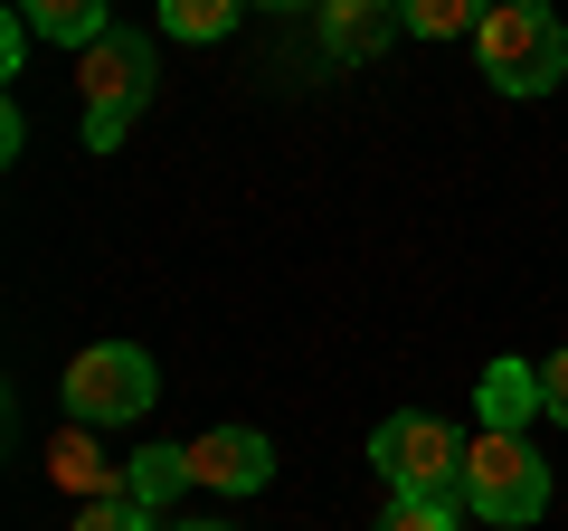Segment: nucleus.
I'll list each match as a JSON object with an SVG mask.
<instances>
[{"label":"nucleus","instance_id":"nucleus-1","mask_svg":"<svg viewBox=\"0 0 568 531\" xmlns=\"http://www.w3.org/2000/svg\"><path fill=\"white\" fill-rule=\"evenodd\" d=\"M474 48H484V77L503 86V96H549V86L568 77V29L549 0H493L484 29H474Z\"/></svg>","mask_w":568,"mask_h":531},{"label":"nucleus","instance_id":"nucleus-2","mask_svg":"<svg viewBox=\"0 0 568 531\" xmlns=\"http://www.w3.org/2000/svg\"><path fill=\"white\" fill-rule=\"evenodd\" d=\"M58 399H67L77 428H133V418L162 399V370H152V351H142V342H95V351L67 361Z\"/></svg>","mask_w":568,"mask_h":531},{"label":"nucleus","instance_id":"nucleus-3","mask_svg":"<svg viewBox=\"0 0 568 531\" xmlns=\"http://www.w3.org/2000/svg\"><path fill=\"white\" fill-rule=\"evenodd\" d=\"M465 512L474 522H493V531H530L549 512V465L521 447V437H474L465 447Z\"/></svg>","mask_w":568,"mask_h":531},{"label":"nucleus","instance_id":"nucleus-4","mask_svg":"<svg viewBox=\"0 0 568 531\" xmlns=\"http://www.w3.org/2000/svg\"><path fill=\"white\" fill-rule=\"evenodd\" d=\"M77 86H85V143L114 152L123 123L152 104V39H133V29H104L95 48H77Z\"/></svg>","mask_w":568,"mask_h":531},{"label":"nucleus","instance_id":"nucleus-5","mask_svg":"<svg viewBox=\"0 0 568 531\" xmlns=\"http://www.w3.org/2000/svg\"><path fill=\"white\" fill-rule=\"evenodd\" d=\"M369 465L388 474V493H465V447H455V428L436 409H398L379 418V437H369Z\"/></svg>","mask_w":568,"mask_h":531},{"label":"nucleus","instance_id":"nucleus-6","mask_svg":"<svg viewBox=\"0 0 568 531\" xmlns=\"http://www.w3.org/2000/svg\"><path fill=\"white\" fill-rule=\"evenodd\" d=\"M190 484L200 493H265L275 484V447H265L256 428H209V437H190Z\"/></svg>","mask_w":568,"mask_h":531},{"label":"nucleus","instance_id":"nucleus-7","mask_svg":"<svg viewBox=\"0 0 568 531\" xmlns=\"http://www.w3.org/2000/svg\"><path fill=\"white\" fill-rule=\"evenodd\" d=\"M313 20H323V48L342 67H369L388 39H407V29H398V0H323Z\"/></svg>","mask_w":568,"mask_h":531},{"label":"nucleus","instance_id":"nucleus-8","mask_svg":"<svg viewBox=\"0 0 568 531\" xmlns=\"http://www.w3.org/2000/svg\"><path fill=\"white\" fill-rule=\"evenodd\" d=\"M474 409H484L493 437H521L530 418H540V370H530V361H484V380H474Z\"/></svg>","mask_w":568,"mask_h":531},{"label":"nucleus","instance_id":"nucleus-9","mask_svg":"<svg viewBox=\"0 0 568 531\" xmlns=\"http://www.w3.org/2000/svg\"><path fill=\"white\" fill-rule=\"evenodd\" d=\"M48 474H58L67 493H85V503H95V493H123V474H114V455L95 447V428H67L58 447H48Z\"/></svg>","mask_w":568,"mask_h":531},{"label":"nucleus","instance_id":"nucleus-10","mask_svg":"<svg viewBox=\"0 0 568 531\" xmlns=\"http://www.w3.org/2000/svg\"><path fill=\"white\" fill-rule=\"evenodd\" d=\"M20 20L39 29V39H58V48H95L104 29H114L104 0H20Z\"/></svg>","mask_w":568,"mask_h":531},{"label":"nucleus","instance_id":"nucleus-11","mask_svg":"<svg viewBox=\"0 0 568 531\" xmlns=\"http://www.w3.org/2000/svg\"><path fill=\"white\" fill-rule=\"evenodd\" d=\"M493 0H398V29L407 39H465V29H484Z\"/></svg>","mask_w":568,"mask_h":531},{"label":"nucleus","instance_id":"nucleus-12","mask_svg":"<svg viewBox=\"0 0 568 531\" xmlns=\"http://www.w3.org/2000/svg\"><path fill=\"white\" fill-rule=\"evenodd\" d=\"M237 10H256V0H162V29H171V39H190V48H209V39L237 29Z\"/></svg>","mask_w":568,"mask_h":531},{"label":"nucleus","instance_id":"nucleus-13","mask_svg":"<svg viewBox=\"0 0 568 531\" xmlns=\"http://www.w3.org/2000/svg\"><path fill=\"white\" fill-rule=\"evenodd\" d=\"M181 484H190V455L181 447H142L133 465H123V493H142V503H171Z\"/></svg>","mask_w":568,"mask_h":531},{"label":"nucleus","instance_id":"nucleus-14","mask_svg":"<svg viewBox=\"0 0 568 531\" xmlns=\"http://www.w3.org/2000/svg\"><path fill=\"white\" fill-rule=\"evenodd\" d=\"M455 512H465V493H388L379 531H455Z\"/></svg>","mask_w":568,"mask_h":531},{"label":"nucleus","instance_id":"nucleus-15","mask_svg":"<svg viewBox=\"0 0 568 531\" xmlns=\"http://www.w3.org/2000/svg\"><path fill=\"white\" fill-rule=\"evenodd\" d=\"M77 531H152V503H142V493H95V503L77 512Z\"/></svg>","mask_w":568,"mask_h":531},{"label":"nucleus","instance_id":"nucleus-16","mask_svg":"<svg viewBox=\"0 0 568 531\" xmlns=\"http://www.w3.org/2000/svg\"><path fill=\"white\" fill-rule=\"evenodd\" d=\"M540 409L568 428V351H559V361H540Z\"/></svg>","mask_w":568,"mask_h":531},{"label":"nucleus","instance_id":"nucleus-17","mask_svg":"<svg viewBox=\"0 0 568 531\" xmlns=\"http://www.w3.org/2000/svg\"><path fill=\"white\" fill-rule=\"evenodd\" d=\"M256 10H323V0H256Z\"/></svg>","mask_w":568,"mask_h":531},{"label":"nucleus","instance_id":"nucleus-18","mask_svg":"<svg viewBox=\"0 0 568 531\" xmlns=\"http://www.w3.org/2000/svg\"><path fill=\"white\" fill-rule=\"evenodd\" d=\"M190 531H227V522H190Z\"/></svg>","mask_w":568,"mask_h":531}]
</instances>
